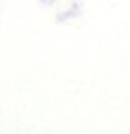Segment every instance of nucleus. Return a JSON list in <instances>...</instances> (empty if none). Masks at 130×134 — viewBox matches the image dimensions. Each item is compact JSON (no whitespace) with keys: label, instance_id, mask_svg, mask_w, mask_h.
Segmentation results:
<instances>
[]
</instances>
